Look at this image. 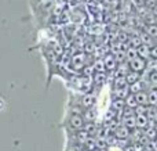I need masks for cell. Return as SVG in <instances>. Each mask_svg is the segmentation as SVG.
<instances>
[{
  "label": "cell",
  "instance_id": "1",
  "mask_svg": "<svg viewBox=\"0 0 157 151\" xmlns=\"http://www.w3.org/2000/svg\"><path fill=\"white\" fill-rule=\"evenodd\" d=\"M128 67H130L131 71H135V72H139V74H141L142 71L146 69V60H144V58L136 55L134 60L128 61Z\"/></svg>",
  "mask_w": 157,
  "mask_h": 151
},
{
  "label": "cell",
  "instance_id": "2",
  "mask_svg": "<svg viewBox=\"0 0 157 151\" xmlns=\"http://www.w3.org/2000/svg\"><path fill=\"white\" fill-rule=\"evenodd\" d=\"M84 124H86L84 118L81 115H78V114H72V116L69 118V125H71V128L75 130H81Z\"/></svg>",
  "mask_w": 157,
  "mask_h": 151
},
{
  "label": "cell",
  "instance_id": "3",
  "mask_svg": "<svg viewBox=\"0 0 157 151\" xmlns=\"http://www.w3.org/2000/svg\"><path fill=\"white\" fill-rule=\"evenodd\" d=\"M102 61H103V65H105V69H106V71L113 72L114 69H116L117 61H116V58H114V55H113V54H108V55H105V57L102 58Z\"/></svg>",
  "mask_w": 157,
  "mask_h": 151
},
{
  "label": "cell",
  "instance_id": "4",
  "mask_svg": "<svg viewBox=\"0 0 157 151\" xmlns=\"http://www.w3.org/2000/svg\"><path fill=\"white\" fill-rule=\"evenodd\" d=\"M95 104V96L92 93H86L83 94L81 97V101H80V107L83 108H90V107H94Z\"/></svg>",
  "mask_w": 157,
  "mask_h": 151
},
{
  "label": "cell",
  "instance_id": "5",
  "mask_svg": "<svg viewBox=\"0 0 157 151\" xmlns=\"http://www.w3.org/2000/svg\"><path fill=\"white\" fill-rule=\"evenodd\" d=\"M128 93H130V88H128V85L123 86V88H114V90H113L114 99H123L124 100Z\"/></svg>",
  "mask_w": 157,
  "mask_h": 151
},
{
  "label": "cell",
  "instance_id": "6",
  "mask_svg": "<svg viewBox=\"0 0 157 151\" xmlns=\"http://www.w3.org/2000/svg\"><path fill=\"white\" fill-rule=\"evenodd\" d=\"M136 53H138V57L144 58V60H147V58H150V47L146 46V44H139L138 47H136Z\"/></svg>",
  "mask_w": 157,
  "mask_h": 151
},
{
  "label": "cell",
  "instance_id": "7",
  "mask_svg": "<svg viewBox=\"0 0 157 151\" xmlns=\"http://www.w3.org/2000/svg\"><path fill=\"white\" fill-rule=\"evenodd\" d=\"M130 133H131V130L127 129L124 125H120V126L116 128V130H114V135H116V137L120 139V140H123V139H127L128 136H130Z\"/></svg>",
  "mask_w": 157,
  "mask_h": 151
},
{
  "label": "cell",
  "instance_id": "8",
  "mask_svg": "<svg viewBox=\"0 0 157 151\" xmlns=\"http://www.w3.org/2000/svg\"><path fill=\"white\" fill-rule=\"evenodd\" d=\"M147 122H149V119H147L146 115H135V126H136V129L144 130L145 128L147 126Z\"/></svg>",
  "mask_w": 157,
  "mask_h": 151
},
{
  "label": "cell",
  "instance_id": "9",
  "mask_svg": "<svg viewBox=\"0 0 157 151\" xmlns=\"http://www.w3.org/2000/svg\"><path fill=\"white\" fill-rule=\"evenodd\" d=\"M134 96H135V100L138 104H144V105H147V92L145 90H139L136 92V93H134Z\"/></svg>",
  "mask_w": 157,
  "mask_h": 151
},
{
  "label": "cell",
  "instance_id": "10",
  "mask_svg": "<svg viewBox=\"0 0 157 151\" xmlns=\"http://www.w3.org/2000/svg\"><path fill=\"white\" fill-rule=\"evenodd\" d=\"M84 54H76L73 58H72V65H73L75 69H81L84 67Z\"/></svg>",
  "mask_w": 157,
  "mask_h": 151
},
{
  "label": "cell",
  "instance_id": "11",
  "mask_svg": "<svg viewBox=\"0 0 157 151\" xmlns=\"http://www.w3.org/2000/svg\"><path fill=\"white\" fill-rule=\"evenodd\" d=\"M125 107V104H124V100L123 99H116V100H113L112 101V104H110V110H113L116 114H119V112H121V110Z\"/></svg>",
  "mask_w": 157,
  "mask_h": 151
},
{
  "label": "cell",
  "instance_id": "12",
  "mask_svg": "<svg viewBox=\"0 0 157 151\" xmlns=\"http://www.w3.org/2000/svg\"><path fill=\"white\" fill-rule=\"evenodd\" d=\"M121 125H124L127 129L132 130L135 129V115H131V116H125V118H121Z\"/></svg>",
  "mask_w": 157,
  "mask_h": 151
},
{
  "label": "cell",
  "instance_id": "13",
  "mask_svg": "<svg viewBox=\"0 0 157 151\" xmlns=\"http://www.w3.org/2000/svg\"><path fill=\"white\" fill-rule=\"evenodd\" d=\"M91 79L94 80V85H102L106 82V72H94Z\"/></svg>",
  "mask_w": 157,
  "mask_h": 151
},
{
  "label": "cell",
  "instance_id": "14",
  "mask_svg": "<svg viewBox=\"0 0 157 151\" xmlns=\"http://www.w3.org/2000/svg\"><path fill=\"white\" fill-rule=\"evenodd\" d=\"M149 121H156L157 119V105H146V114Z\"/></svg>",
  "mask_w": 157,
  "mask_h": 151
},
{
  "label": "cell",
  "instance_id": "15",
  "mask_svg": "<svg viewBox=\"0 0 157 151\" xmlns=\"http://www.w3.org/2000/svg\"><path fill=\"white\" fill-rule=\"evenodd\" d=\"M84 121H88V122H92L95 118H97V111L94 110V107H90V108H86L84 111Z\"/></svg>",
  "mask_w": 157,
  "mask_h": 151
},
{
  "label": "cell",
  "instance_id": "16",
  "mask_svg": "<svg viewBox=\"0 0 157 151\" xmlns=\"http://www.w3.org/2000/svg\"><path fill=\"white\" fill-rule=\"evenodd\" d=\"M145 132H144V136L149 141H155L157 140V132L155 130V128H145Z\"/></svg>",
  "mask_w": 157,
  "mask_h": 151
},
{
  "label": "cell",
  "instance_id": "17",
  "mask_svg": "<svg viewBox=\"0 0 157 151\" xmlns=\"http://www.w3.org/2000/svg\"><path fill=\"white\" fill-rule=\"evenodd\" d=\"M128 88H130V93H136V92H139V90H144L145 85H144V82H142L141 79H138V80H135L134 83L128 85Z\"/></svg>",
  "mask_w": 157,
  "mask_h": 151
},
{
  "label": "cell",
  "instance_id": "18",
  "mask_svg": "<svg viewBox=\"0 0 157 151\" xmlns=\"http://www.w3.org/2000/svg\"><path fill=\"white\" fill-rule=\"evenodd\" d=\"M147 105H157V89L147 92Z\"/></svg>",
  "mask_w": 157,
  "mask_h": 151
},
{
  "label": "cell",
  "instance_id": "19",
  "mask_svg": "<svg viewBox=\"0 0 157 151\" xmlns=\"http://www.w3.org/2000/svg\"><path fill=\"white\" fill-rule=\"evenodd\" d=\"M124 104L125 107H130V108H135L136 107V100H135V96H134V93H128L127 97L124 99Z\"/></svg>",
  "mask_w": 157,
  "mask_h": 151
},
{
  "label": "cell",
  "instance_id": "20",
  "mask_svg": "<svg viewBox=\"0 0 157 151\" xmlns=\"http://www.w3.org/2000/svg\"><path fill=\"white\" fill-rule=\"evenodd\" d=\"M147 86H150L152 89H157V71L149 72V76H147Z\"/></svg>",
  "mask_w": 157,
  "mask_h": 151
},
{
  "label": "cell",
  "instance_id": "21",
  "mask_svg": "<svg viewBox=\"0 0 157 151\" xmlns=\"http://www.w3.org/2000/svg\"><path fill=\"white\" fill-rule=\"evenodd\" d=\"M139 76H141V74L139 72H135V71H128L127 75H125V80H127L128 85H131V83H134L135 80L139 79Z\"/></svg>",
  "mask_w": 157,
  "mask_h": 151
},
{
  "label": "cell",
  "instance_id": "22",
  "mask_svg": "<svg viewBox=\"0 0 157 151\" xmlns=\"http://www.w3.org/2000/svg\"><path fill=\"white\" fill-rule=\"evenodd\" d=\"M136 55H138V53H136V47L131 46V47H128V49H125V61L134 60Z\"/></svg>",
  "mask_w": 157,
  "mask_h": 151
},
{
  "label": "cell",
  "instance_id": "23",
  "mask_svg": "<svg viewBox=\"0 0 157 151\" xmlns=\"http://www.w3.org/2000/svg\"><path fill=\"white\" fill-rule=\"evenodd\" d=\"M113 85L114 88H123V86L128 85L127 80H125V76H123V75H116L113 79Z\"/></svg>",
  "mask_w": 157,
  "mask_h": 151
},
{
  "label": "cell",
  "instance_id": "24",
  "mask_svg": "<svg viewBox=\"0 0 157 151\" xmlns=\"http://www.w3.org/2000/svg\"><path fill=\"white\" fill-rule=\"evenodd\" d=\"M92 69H94L95 72H106L105 65H103V61L102 60H97V61H95L94 65H92Z\"/></svg>",
  "mask_w": 157,
  "mask_h": 151
},
{
  "label": "cell",
  "instance_id": "25",
  "mask_svg": "<svg viewBox=\"0 0 157 151\" xmlns=\"http://www.w3.org/2000/svg\"><path fill=\"white\" fill-rule=\"evenodd\" d=\"M146 33L150 36V38L156 39V38H157V25H155V24H150L149 27L146 28Z\"/></svg>",
  "mask_w": 157,
  "mask_h": 151
},
{
  "label": "cell",
  "instance_id": "26",
  "mask_svg": "<svg viewBox=\"0 0 157 151\" xmlns=\"http://www.w3.org/2000/svg\"><path fill=\"white\" fill-rule=\"evenodd\" d=\"M83 129L87 132V135L88 136H92L95 133V130H97V128H95V125L94 124H91V122H88V124H84V126H83Z\"/></svg>",
  "mask_w": 157,
  "mask_h": 151
},
{
  "label": "cell",
  "instance_id": "27",
  "mask_svg": "<svg viewBox=\"0 0 157 151\" xmlns=\"http://www.w3.org/2000/svg\"><path fill=\"white\" fill-rule=\"evenodd\" d=\"M134 114H135V115H145V114H146V105L136 104V107L134 108Z\"/></svg>",
  "mask_w": 157,
  "mask_h": 151
},
{
  "label": "cell",
  "instance_id": "28",
  "mask_svg": "<svg viewBox=\"0 0 157 151\" xmlns=\"http://www.w3.org/2000/svg\"><path fill=\"white\" fill-rule=\"evenodd\" d=\"M92 74H94V69H92V67H86V68L83 67V76L91 78Z\"/></svg>",
  "mask_w": 157,
  "mask_h": 151
},
{
  "label": "cell",
  "instance_id": "29",
  "mask_svg": "<svg viewBox=\"0 0 157 151\" xmlns=\"http://www.w3.org/2000/svg\"><path fill=\"white\" fill-rule=\"evenodd\" d=\"M131 42H132L134 47H138L139 44H142V42H141V39H139V38H134V39H132V40H131Z\"/></svg>",
  "mask_w": 157,
  "mask_h": 151
},
{
  "label": "cell",
  "instance_id": "30",
  "mask_svg": "<svg viewBox=\"0 0 157 151\" xmlns=\"http://www.w3.org/2000/svg\"><path fill=\"white\" fill-rule=\"evenodd\" d=\"M92 47H95V46H92V44H87V51L91 53L92 51Z\"/></svg>",
  "mask_w": 157,
  "mask_h": 151
},
{
  "label": "cell",
  "instance_id": "31",
  "mask_svg": "<svg viewBox=\"0 0 157 151\" xmlns=\"http://www.w3.org/2000/svg\"><path fill=\"white\" fill-rule=\"evenodd\" d=\"M124 151H135V149H134V146H128V147H125Z\"/></svg>",
  "mask_w": 157,
  "mask_h": 151
},
{
  "label": "cell",
  "instance_id": "32",
  "mask_svg": "<svg viewBox=\"0 0 157 151\" xmlns=\"http://www.w3.org/2000/svg\"><path fill=\"white\" fill-rule=\"evenodd\" d=\"M153 128H155V130H156V132H157V121L155 122V126H153Z\"/></svg>",
  "mask_w": 157,
  "mask_h": 151
}]
</instances>
